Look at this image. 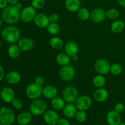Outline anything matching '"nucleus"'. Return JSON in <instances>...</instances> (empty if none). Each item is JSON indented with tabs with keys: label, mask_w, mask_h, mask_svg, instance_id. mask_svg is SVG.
<instances>
[{
	"label": "nucleus",
	"mask_w": 125,
	"mask_h": 125,
	"mask_svg": "<svg viewBox=\"0 0 125 125\" xmlns=\"http://www.w3.org/2000/svg\"><path fill=\"white\" fill-rule=\"evenodd\" d=\"M1 18L6 24L13 25L20 19V11L14 6H7L2 9Z\"/></svg>",
	"instance_id": "1"
},
{
	"label": "nucleus",
	"mask_w": 125,
	"mask_h": 125,
	"mask_svg": "<svg viewBox=\"0 0 125 125\" xmlns=\"http://www.w3.org/2000/svg\"><path fill=\"white\" fill-rule=\"evenodd\" d=\"M1 36L2 39L8 43H17L20 39V31L15 26L9 25L2 29Z\"/></svg>",
	"instance_id": "2"
},
{
	"label": "nucleus",
	"mask_w": 125,
	"mask_h": 125,
	"mask_svg": "<svg viewBox=\"0 0 125 125\" xmlns=\"http://www.w3.org/2000/svg\"><path fill=\"white\" fill-rule=\"evenodd\" d=\"M15 119V114L12 109L7 106H3L0 108V122L2 125H13Z\"/></svg>",
	"instance_id": "3"
},
{
	"label": "nucleus",
	"mask_w": 125,
	"mask_h": 125,
	"mask_svg": "<svg viewBox=\"0 0 125 125\" xmlns=\"http://www.w3.org/2000/svg\"><path fill=\"white\" fill-rule=\"evenodd\" d=\"M47 110V104L42 99L32 100L29 106V111L34 116H41Z\"/></svg>",
	"instance_id": "4"
},
{
	"label": "nucleus",
	"mask_w": 125,
	"mask_h": 125,
	"mask_svg": "<svg viewBox=\"0 0 125 125\" xmlns=\"http://www.w3.org/2000/svg\"><path fill=\"white\" fill-rule=\"evenodd\" d=\"M42 85H38L34 83L28 84L25 89V93L27 97L32 100L39 99L43 96Z\"/></svg>",
	"instance_id": "5"
},
{
	"label": "nucleus",
	"mask_w": 125,
	"mask_h": 125,
	"mask_svg": "<svg viewBox=\"0 0 125 125\" xmlns=\"http://www.w3.org/2000/svg\"><path fill=\"white\" fill-rule=\"evenodd\" d=\"M62 98L67 103H75L79 97L78 90L73 85H67L62 90Z\"/></svg>",
	"instance_id": "6"
},
{
	"label": "nucleus",
	"mask_w": 125,
	"mask_h": 125,
	"mask_svg": "<svg viewBox=\"0 0 125 125\" xmlns=\"http://www.w3.org/2000/svg\"><path fill=\"white\" fill-rule=\"evenodd\" d=\"M75 73V69L74 67L70 65H67L61 67L59 72V75L62 81L68 82L74 78Z\"/></svg>",
	"instance_id": "7"
},
{
	"label": "nucleus",
	"mask_w": 125,
	"mask_h": 125,
	"mask_svg": "<svg viewBox=\"0 0 125 125\" xmlns=\"http://www.w3.org/2000/svg\"><path fill=\"white\" fill-rule=\"evenodd\" d=\"M111 65L109 62L104 59H99L94 64V68L99 74L105 75L110 72Z\"/></svg>",
	"instance_id": "8"
},
{
	"label": "nucleus",
	"mask_w": 125,
	"mask_h": 125,
	"mask_svg": "<svg viewBox=\"0 0 125 125\" xmlns=\"http://www.w3.org/2000/svg\"><path fill=\"white\" fill-rule=\"evenodd\" d=\"M36 14V9L32 6H26L22 9L20 12V19L24 23H29L34 21Z\"/></svg>",
	"instance_id": "9"
},
{
	"label": "nucleus",
	"mask_w": 125,
	"mask_h": 125,
	"mask_svg": "<svg viewBox=\"0 0 125 125\" xmlns=\"http://www.w3.org/2000/svg\"><path fill=\"white\" fill-rule=\"evenodd\" d=\"M75 105L79 111H86L92 105V100L88 95H81L78 98L75 102Z\"/></svg>",
	"instance_id": "10"
},
{
	"label": "nucleus",
	"mask_w": 125,
	"mask_h": 125,
	"mask_svg": "<svg viewBox=\"0 0 125 125\" xmlns=\"http://www.w3.org/2000/svg\"><path fill=\"white\" fill-rule=\"evenodd\" d=\"M43 115L44 121L48 125H57L60 119L58 113L55 110H46Z\"/></svg>",
	"instance_id": "11"
},
{
	"label": "nucleus",
	"mask_w": 125,
	"mask_h": 125,
	"mask_svg": "<svg viewBox=\"0 0 125 125\" xmlns=\"http://www.w3.org/2000/svg\"><path fill=\"white\" fill-rule=\"evenodd\" d=\"M106 18V12L101 8H95L90 12V18L94 23H102Z\"/></svg>",
	"instance_id": "12"
},
{
	"label": "nucleus",
	"mask_w": 125,
	"mask_h": 125,
	"mask_svg": "<svg viewBox=\"0 0 125 125\" xmlns=\"http://www.w3.org/2000/svg\"><path fill=\"white\" fill-rule=\"evenodd\" d=\"M0 98L3 102L11 103L15 98V94L13 89L9 87H4L0 90Z\"/></svg>",
	"instance_id": "13"
},
{
	"label": "nucleus",
	"mask_w": 125,
	"mask_h": 125,
	"mask_svg": "<svg viewBox=\"0 0 125 125\" xmlns=\"http://www.w3.org/2000/svg\"><path fill=\"white\" fill-rule=\"evenodd\" d=\"M34 23L39 28H46L50 24L48 16L43 13H37L34 20Z\"/></svg>",
	"instance_id": "14"
},
{
	"label": "nucleus",
	"mask_w": 125,
	"mask_h": 125,
	"mask_svg": "<svg viewBox=\"0 0 125 125\" xmlns=\"http://www.w3.org/2000/svg\"><path fill=\"white\" fill-rule=\"evenodd\" d=\"M19 48L22 51H29L34 48V41L30 38H20L17 43Z\"/></svg>",
	"instance_id": "15"
},
{
	"label": "nucleus",
	"mask_w": 125,
	"mask_h": 125,
	"mask_svg": "<svg viewBox=\"0 0 125 125\" xmlns=\"http://www.w3.org/2000/svg\"><path fill=\"white\" fill-rule=\"evenodd\" d=\"M106 120L109 125H118L122 122V117L120 114L114 110H111L107 113Z\"/></svg>",
	"instance_id": "16"
},
{
	"label": "nucleus",
	"mask_w": 125,
	"mask_h": 125,
	"mask_svg": "<svg viewBox=\"0 0 125 125\" xmlns=\"http://www.w3.org/2000/svg\"><path fill=\"white\" fill-rule=\"evenodd\" d=\"M79 48L75 42L68 41L64 45V52L72 58L73 56L78 54Z\"/></svg>",
	"instance_id": "17"
},
{
	"label": "nucleus",
	"mask_w": 125,
	"mask_h": 125,
	"mask_svg": "<svg viewBox=\"0 0 125 125\" xmlns=\"http://www.w3.org/2000/svg\"><path fill=\"white\" fill-rule=\"evenodd\" d=\"M32 116L33 115L30 111H24L18 115L17 122L20 125H28L30 124L32 120Z\"/></svg>",
	"instance_id": "18"
},
{
	"label": "nucleus",
	"mask_w": 125,
	"mask_h": 125,
	"mask_svg": "<svg viewBox=\"0 0 125 125\" xmlns=\"http://www.w3.org/2000/svg\"><path fill=\"white\" fill-rule=\"evenodd\" d=\"M108 91L103 87L98 88L94 93V98L97 102H104L108 99Z\"/></svg>",
	"instance_id": "19"
},
{
	"label": "nucleus",
	"mask_w": 125,
	"mask_h": 125,
	"mask_svg": "<svg viewBox=\"0 0 125 125\" xmlns=\"http://www.w3.org/2000/svg\"><path fill=\"white\" fill-rule=\"evenodd\" d=\"M58 94V90L56 86L53 85H48L43 89V96L46 99L52 100L56 97Z\"/></svg>",
	"instance_id": "20"
},
{
	"label": "nucleus",
	"mask_w": 125,
	"mask_h": 125,
	"mask_svg": "<svg viewBox=\"0 0 125 125\" xmlns=\"http://www.w3.org/2000/svg\"><path fill=\"white\" fill-rule=\"evenodd\" d=\"M62 111H63V115L66 118L72 119L75 118L76 114L78 110L75 104L73 103H68L65 104Z\"/></svg>",
	"instance_id": "21"
},
{
	"label": "nucleus",
	"mask_w": 125,
	"mask_h": 125,
	"mask_svg": "<svg viewBox=\"0 0 125 125\" xmlns=\"http://www.w3.org/2000/svg\"><path fill=\"white\" fill-rule=\"evenodd\" d=\"M6 80L9 84L15 85L20 82L21 76L17 71H10L8 72L5 76Z\"/></svg>",
	"instance_id": "22"
},
{
	"label": "nucleus",
	"mask_w": 125,
	"mask_h": 125,
	"mask_svg": "<svg viewBox=\"0 0 125 125\" xmlns=\"http://www.w3.org/2000/svg\"><path fill=\"white\" fill-rule=\"evenodd\" d=\"M65 8L70 12H76L81 8L80 0H65Z\"/></svg>",
	"instance_id": "23"
},
{
	"label": "nucleus",
	"mask_w": 125,
	"mask_h": 125,
	"mask_svg": "<svg viewBox=\"0 0 125 125\" xmlns=\"http://www.w3.org/2000/svg\"><path fill=\"white\" fill-rule=\"evenodd\" d=\"M51 105L55 111H62L65 106V101L63 98L57 96L51 100Z\"/></svg>",
	"instance_id": "24"
},
{
	"label": "nucleus",
	"mask_w": 125,
	"mask_h": 125,
	"mask_svg": "<svg viewBox=\"0 0 125 125\" xmlns=\"http://www.w3.org/2000/svg\"><path fill=\"white\" fill-rule=\"evenodd\" d=\"M56 61L57 64L63 67L70 65L71 62V57L65 52H61L56 56Z\"/></svg>",
	"instance_id": "25"
},
{
	"label": "nucleus",
	"mask_w": 125,
	"mask_h": 125,
	"mask_svg": "<svg viewBox=\"0 0 125 125\" xmlns=\"http://www.w3.org/2000/svg\"><path fill=\"white\" fill-rule=\"evenodd\" d=\"M20 49L19 48L17 44H10L7 50V54L11 59H15L20 56Z\"/></svg>",
	"instance_id": "26"
},
{
	"label": "nucleus",
	"mask_w": 125,
	"mask_h": 125,
	"mask_svg": "<svg viewBox=\"0 0 125 125\" xmlns=\"http://www.w3.org/2000/svg\"><path fill=\"white\" fill-rule=\"evenodd\" d=\"M125 23L122 20H116L111 25V30L114 34H118L122 32L125 29Z\"/></svg>",
	"instance_id": "27"
},
{
	"label": "nucleus",
	"mask_w": 125,
	"mask_h": 125,
	"mask_svg": "<svg viewBox=\"0 0 125 125\" xmlns=\"http://www.w3.org/2000/svg\"><path fill=\"white\" fill-rule=\"evenodd\" d=\"M93 84L95 87L98 88H102L106 84V79L104 75L102 74H98L97 75L95 76L93 79Z\"/></svg>",
	"instance_id": "28"
},
{
	"label": "nucleus",
	"mask_w": 125,
	"mask_h": 125,
	"mask_svg": "<svg viewBox=\"0 0 125 125\" xmlns=\"http://www.w3.org/2000/svg\"><path fill=\"white\" fill-rule=\"evenodd\" d=\"M50 44L51 48L56 50H61L63 46V42L58 37H53L50 40Z\"/></svg>",
	"instance_id": "29"
},
{
	"label": "nucleus",
	"mask_w": 125,
	"mask_h": 125,
	"mask_svg": "<svg viewBox=\"0 0 125 125\" xmlns=\"http://www.w3.org/2000/svg\"><path fill=\"white\" fill-rule=\"evenodd\" d=\"M78 16L81 20L86 21L90 18V13L85 7H81L78 11Z\"/></svg>",
	"instance_id": "30"
},
{
	"label": "nucleus",
	"mask_w": 125,
	"mask_h": 125,
	"mask_svg": "<svg viewBox=\"0 0 125 125\" xmlns=\"http://www.w3.org/2000/svg\"><path fill=\"white\" fill-rule=\"evenodd\" d=\"M49 34L52 35H56L59 33L61 28L57 23H50L46 28Z\"/></svg>",
	"instance_id": "31"
},
{
	"label": "nucleus",
	"mask_w": 125,
	"mask_h": 125,
	"mask_svg": "<svg viewBox=\"0 0 125 125\" xmlns=\"http://www.w3.org/2000/svg\"><path fill=\"white\" fill-rule=\"evenodd\" d=\"M106 15L109 20H117L120 16V12L117 9L115 8H111L107 10L106 12Z\"/></svg>",
	"instance_id": "32"
},
{
	"label": "nucleus",
	"mask_w": 125,
	"mask_h": 125,
	"mask_svg": "<svg viewBox=\"0 0 125 125\" xmlns=\"http://www.w3.org/2000/svg\"><path fill=\"white\" fill-rule=\"evenodd\" d=\"M122 71H123V67H122V66L120 63H114L111 65L110 72L113 75H120L122 73Z\"/></svg>",
	"instance_id": "33"
},
{
	"label": "nucleus",
	"mask_w": 125,
	"mask_h": 125,
	"mask_svg": "<svg viewBox=\"0 0 125 125\" xmlns=\"http://www.w3.org/2000/svg\"><path fill=\"white\" fill-rule=\"evenodd\" d=\"M75 119L79 123H84L87 119V114L85 111L78 110L76 114Z\"/></svg>",
	"instance_id": "34"
},
{
	"label": "nucleus",
	"mask_w": 125,
	"mask_h": 125,
	"mask_svg": "<svg viewBox=\"0 0 125 125\" xmlns=\"http://www.w3.org/2000/svg\"><path fill=\"white\" fill-rule=\"evenodd\" d=\"M31 6L35 9H40L45 6V0H32Z\"/></svg>",
	"instance_id": "35"
},
{
	"label": "nucleus",
	"mask_w": 125,
	"mask_h": 125,
	"mask_svg": "<svg viewBox=\"0 0 125 125\" xmlns=\"http://www.w3.org/2000/svg\"><path fill=\"white\" fill-rule=\"evenodd\" d=\"M12 106H13V108L16 110H20L23 107V103L20 99L16 98H15L13 100V101L11 103Z\"/></svg>",
	"instance_id": "36"
},
{
	"label": "nucleus",
	"mask_w": 125,
	"mask_h": 125,
	"mask_svg": "<svg viewBox=\"0 0 125 125\" xmlns=\"http://www.w3.org/2000/svg\"><path fill=\"white\" fill-rule=\"evenodd\" d=\"M48 18L50 23H57L59 20V16L57 13H52L48 16Z\"/></svg>",
	"instance_id": "37"
},
{
	"label": "nucleus",
	"mask_w": 125,
	"mask_h": 125,
	"mask_svg": "<svg viewBox=\"0 0 125 125\" xmlns=\"http://www.w3.org/2000/svg\"><path fill=\"white\" fill-rule=\"evenodd\" d=\"M114 110L119 114L122 113L125 110V105L122 103H118L114 106Z\"/></svg>",
	"instance_id": "38"
},
{
	"label": "nucleus",
	"mask_w": 125,
	"mask_h": 125,
	"mask_svg": "<svg viewBox=\"0 0 125 125\" xmlns=\"http://www.w3.org/2000/svg\"><path fill=\"white\" fill-rule=\"evenodd\" d=\"M44 78H43L42 76H38L35 78V80H34V83L35 84H38V85H42L44 83Z\"/></svg>",
	"instance_id": "39"
},
{
	"label": "nucleus",
	"mask_w": 125,
	"mask_h": 125,
	"mask_svg": "<svg viewBox=\"0 0 125 125\" xmlns=\"http://www.w3.org/2000/svg\"><path fill=\"white\" fill-rule=\"evenodd\" d=\"M57 125H70V123L67 118H60Z\"/></svg>",
	"instance_id": "40"
},
{
	"label": "nucleus",
	"mask_w": 125,
	"mask_h": 125,
	"mask_svg": "<svg viewBox=\"0 0 125 125\" xmlns=\"http://www.w3.org/2000/svg\"><path fill=\"white\" fill-rule=\"evenodd\" d=\"M8 4V2L7 0H0V9H3L6 7Z\"/></svg>",
	"instance_id": "41"
},
{
	"label": "nucleus",
	"mask_w": 125,
	"mask_h": 125,
	"mask_svg": "<svg viewBox=\"0 0 125 125\" xmlns=\"http://www.w3.org/2000/svg\"><path fill=\"white\" fill-rule=\"evenodd\" d=\"M5 76H5L4 70L3 67L0 65V81H1L4 78Z\"/></svg>",
	"instance_id": "42"
},
{
	"label": "nucleus",
	"mask_w": 125,
	"mask_h": 125,
	"mask_svg": "<svg viewBox=\"0 0 125 125\" xmlns=\"http://www.w3.org/2000/svg\"><path fill=\"white\" fill-rule=\"evenodd\" d=\"M7 1L10 6H15L17 2H18V0H7Z\"/></svg>",
	"instance_id": "43"
},
{
	"label": "nucleus",
	"mask_w": 125,
	"mask_h": 125,
	"mask_svg": "<svg viewBox=\"0 0 125 125\" xmlns=\"http://www.w3.org/2000/svg\"><path fill=\"white\" fill-rule=\"evenodd\" d=\"M14 6L17 9L19 10L20 11V10H22V8H23V6H22L21 3H20V2H17V3Z\"/></svg>",
	"instance_id": "44"
},
{
	"label": "nucleus",
	"mask_w": 125,
	"mask_h": 125,
	"mask_svg": "<svg viewBox=\"0 0 125 125\" xmlns=\"http://www.w3.org/2000/svg\"><path fill=\"white\" fill-rule=\"evenodd\" d=\"M117 1L120 6L125 7V0H117Z\"/></svg>",
	"instance_id": "45"
},
{
	"label": "nucleus",
	"mask_w": 125,
	"mask_h": 125,
	"mask_svg": "<svg viewBox=\"0 0 125 125\" xmlns=\"http://www.w3.org/2000/svg\"><path fill=\"white\" fill-rule=\"evenodd\" d=\"M72 59H73V61H77L78 60V59H79V57H78V54H76V55H74V56H73V57H72Z\"/></svg>",
	"instance_id": "46"
},
{
	"label": "nucleus",
	"mask_w": 125,
	"mask_h": 125,
	"mask_svg": "<svg viewBox=\"0 0 125 125\" xmlns=\"http://www.w3.org/2000/svg\"><path fill=\"white\" fill-rule=\"evenodd\" d=\"M2 18L1 17H0V28H1V26H2Z\"/></svg>",
	"instance_id": "47"
},
{
	"label": "nucleus",
	"mask_w": 125,
	"mask_h": 125,
	"mask_svg": "<svg viewBox=\"0 0 125 125\" xmlns=\"http://www.w3.org/2000/svg\"><path fill=\"white\" fill-rule=\"evenodd\" d=\"M118 125H125V123H124V122H121Z\"/></svg>",
	"instance_id": "48"
},
{
	"label": "nucleus",
	"mask_w": 125,
	"mask_h": 125,
	"mask_svg": "<svg viewBox=\"0 0 125 125\" xmlns=\"http://www.w3.org/2000/svg\"><path fill=\"white\" fill-rule=\"evenodd\" d=\"M1 46H2V43H1V41L0 40V48H1Z\"/></svg>",
	"instance_id": "49"
},
{
	"label": "nucleus",
	"mask_w": 125,
	"mask_h": 125,
	"mask_svg": "<svg viewBox=\"0 0 125 125\" xmlns=\"http://www.w3.org/2000/svg\"><path fill=\"white\" fill-rule=\"evenodd\" d=\"M0 125H2V123H1V122H0Z\"/></svg>",
	"instance_id": "50"
},
{
	"label": "nucleus",
	"mask_w": 125,
	"mask_h": 125,
	"mask_svg": "<svg viewBox=\"0 0 125 125\" xmlns=\"http://www.w3.org/2000/svg\"><path fill=\"white\" fill-rule=\"evenodd\" d=\"M124 74H125V72H124Z\"/></svg>",
	"instance_id": "51"
},
{
	"label": "nucleus",
	"mask_w": 125,
	"mask_h": 125,
	"mask_svg": "<svg viewBox=\"0 0 125 125\" xmlns=\"http://www.w3.org/2000/svg\"><path fill=\"white\" fill-rule=\"evenodd\" d=\"M30 125V124H29V125Z\"/></svg>",
	"instance_id": "52"
}]
</instances>
